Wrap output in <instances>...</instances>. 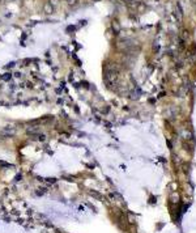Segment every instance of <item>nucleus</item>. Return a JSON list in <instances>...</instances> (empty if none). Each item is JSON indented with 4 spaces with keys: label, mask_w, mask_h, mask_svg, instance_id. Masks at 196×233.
<instances>
[{
    "label": "nucleus",
    "mask_w": 196,
    "mask_h": 233,
    "mask_svg": "<svg viewBox=\"0 0 196 233\" xmlns=\"http://www.w3.org/2000/svg\"><path fill=\"white\" fill-rule=\"evenodd\" d=\"M14 128H11V127H5L1 132H0V136H4V138H11V136L14 135Z\"/></svg>",
    "instance_id": "1"
},
{
    "label": "nucleus",
    "mask_w": 196,
    "mask_h": 233,
    "mask_svg": "<svg viewBox=\"0 0 196 233\" xmlns=\"http://www.w3.org/2000/svg\"><path fill=\"white\" fill-rule=\"evenodd\" d=\"M54 9H55V8H54V5L51 4V3H46V4L43 5V12L47 14H51L54 12Z\"/></svg>",
    "instance_id": "2"
},
{
    "label": "nucleus",
    "mask_w": 196,
    "mask_h": 233,
    "mask_svg": "<svg viewBox=\"0 0 196 233\" xmlns=\"http://www.w3.org/2000/svg\"><path fill=\"white\" fill-rule=\"evenodd\" d=\"M65 3H67L68 5H76L78 3V0H65Z\"/></svg>",
    "instance_id": "3"
},
{
    "label": "nucleus",
    "mask_w": 196,
    "mask_h": 233,
    "mask_svg": "<svg viewBox=\"0 0 196 233\" xmlns=\"http://www.w3.org/2000/svg\"><path fill=\"white\" fill-rule=\"evenodd\" d=\"M94 1H101V0H94Z\"/></svg>",
    "instance_id": "4"
}]
</instances>
